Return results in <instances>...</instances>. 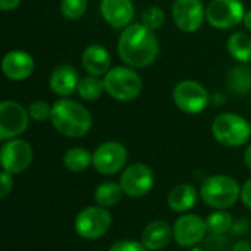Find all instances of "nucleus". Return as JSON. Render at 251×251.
<instances>
[{
	"label": "nucleus",
	"mask_w": 251,
	"mask_h": 251,
	"mask_svg": "<svg viewBox=\"0 0 251 251\" xmlns=\"http://www.w3.org/2000/svg\"><path fill=\"white\" fill-rule=\"evenodd\" d=\"M103 82L106 93L119 101H131L137 99L143 88L140 75L129 66H116L109 69Z\"/></svg>",
	"instance_id": "4"
},
{
	"label": "nucleus",
	"mask_w": 251,
	"mask_h": 251,
	"mask_svg": "<svg viewBox=\"0 0 251 251\" xmlns=\"http://www.w3.org/2000/svg\"><path fill=\"white\" fill-rule=\"evenodd\" d=\"M63 165L68 171L74 174L84 172L93 165V154L82 147H72L63 156Z\"/></svg>",
	"instance_id": "22"
},
{
	"label": "nucleus",
	"mask_w": 251,
	"mask_h": 251,
	"mask_svg": "<svg viewBox=\"0 0 251 251\" xmlns=\"http://www.w3.org/2000/svg\"><path fill=\"white\" fill-rule=\"evenodd\" d=\"M118 54L129 68H146L159 54V40L143 24L129 25L118 40Z\"/></svg>",
	"instance_id": "1"
},
{
	"label": "nucleus",
	"mask_w": 251,
	"mask_h": 251,
	"mask_svg": "<svg viewBox=\"0 0 251 251\" xmlns=\"http://www.w3.org/2000/svg\"><path fill=\"white\" fill-rule=\"evenodd\" d=\"M209 232L206 221L197 215H182L174 225V240L181 247H196Z\"/></svg>",
	"instance_id": "14"
},
{
	"label": "nucleus",
	"mask_w": 251,
	"mask_h": 251,
	"mask_svg": "<svg viewBox=\"0 0 251 251\" xmlns=\"http://www.w3.org/2000/svg\"><path fill=\"white\" fill-rule=\"evenodd\" d=\"M165 12L159 7V6H150L143 12L141 16V24L144 26H147L151 31H156L159 28L163 26L165 24Z\"/></svg>",
	"instance_id": "28"
},
{
	"label": "nucleus",
	"mask_w": 251,
	"mask_h": 251,
	"mask_svg": "<svg viewBox=\"0 0 251 251\" xmlns=\"http://www.w3.org/2000/svg\"><path fill=\"white\" fill-rule=\"evenodd\" d=\"M88 0H62L60 1V12L66 19L76 21L84 16L87 10Z\"/></svg>",
	"instance_id": "27"
},
{
	"label": "nucleus",
	"mask_w": 251,
	"mask_h": 251,
	"mask_svg": "<svg viewBox=\"0 0 251 251\" xmlns=\"http://www.w3.org/2000/svg\"><path fill=\"white\" fill-rule=\"evenodd\" d=\"M21 0H0V9L7 12V10H13L19 6Z\"/></svg>",
	"instance_id": "34"
},
{
	"label": "nucleus",
	"mask_w": 251,
	"mask_h": 251,
	"mask_svg": "<svg viewBox=\"0 0 251 251\" xmlns=\"http://www.w3.org/2000/svg\"><path fill=\"white\" fill-rule=\"evenodd\" d=\"M100 12L110 26L126 28L134 18V4L131 0H101Z\"/></svg>",
	"instance_id": "16"
},
{
	"label": "nucleus",
	"mask_w": 251,
	"mask_h": 251,
	"mask_svg": "<svg viewBox=\"0 0 251 251\" xmlns=\"http://www.w3.org/2000/svg\"><path fill=\"white\" fill-rule=\"evenodd\" d=\"M128 151L124 144L118 141H106L100 144L93 153V166L100 175H115L126 165Z\"/></svg>",
	"instance_id": "9"
},
{
	"label": "nucleus",
	"mask_w": 251,
	"mask_h": 251,
	"mask_svg": "<svg viewBox=\"0 0 251 251\" xmlns=\"http://www.w3.org/2000/svg\"><path fill=\"white\" fill-rule=\"evenodd\" d=\"M228 85L232 93L244 96L251 91V68L240 65L231 68L228 74Z\"/></svg>",
	"instance_id": "23"
},
{
	"label": "nucleus",
	"mask_w": 251,
	"mask_h": 251,
	"mask_svg": "<svg viewBox=\"0 0 251 251\" xmlns=\"http://www.w3.org/2000/svg\"><path fill=\"white\" fill-rule=\"evenodd\" d=\"M112 225V215L106 207L90 206L75 218V231L84 240H97L106 235Z\"/></svg>",
	"instance_id": "6"
},
{
	"label": "nucleus",
	"mask_w": 251,
	"mask_h": 251,
	"mask_svg": "<svg viewBox=\"0 0 251 251\" xmlns=\"http://www.w3.org/2000/svg\"><path fill=\"white\" fill-rule=\"evenodd\" d=\"M109 251H150L143 246V243H137L134 240H121L115 243Z\"/></svg>",
	"instance_id": "30"
},
{
	"label": "nucleus",
	"mask_w": 251,
	"mask_h": 251,
	"mask_svg": "<svg viewBox=\"0 0 251 251\" xmlns=\"http://www.w3.org/2000/svg\"><path fill=\"white\" fill-rule=\"evenodd\" d=\"M119 184L125 196L138 199L150 193L154 184V175L147 165L134 163L124 171Z\"/></svg>",
	"instance_id": "12"
},
{
	"label": "nucleus",
	"mask_w": 251,
	"mask_h": 251,
	"mask_svg": "<svg viewBox=\"0 0 251 251\" xmlns=\"http://www.w3.org/2000/svg\"><path fill=\"white\" fill-rule=\"evenodd\" d=\"M104 90H106L104 82L101 79H99V76H93V75L81 78L78 82V88H76L78 96L87 101H94V100L100 99L101 94L104 93Z\"/></svg>",
	"instance_id": "25"
},
{
	"label": "nucleus",
	"mask_w": 251,
	"mask_h": 251,
	"mask_svg": "<svg viewBox=\"0 0 251 251\" xmlns=\"http://www.w3.org/2000/svg\"><path fill=\"white\" fill-rule=\"evenodd\" d=\"M34 59L31 54L22 50H12L9 51L1 62V71L6 78L12 81H22L26 79L34 72Z\"/></svg>",
	"instance_id": "15"
},
{
	"label": "nucleus",
	"mask_w": 251,
	"mask_h": 251,
	"mask_svg": "<svg viewBox=\"0 0 251 251\" xmlns=\"http://www.w3.org/2000/svg\"><path fill=\"white\" fill-rule=\"evenodd\" d=\"M207 229L212 235H225L234 226L232 215L226 210H216L206 219Z\"/></svg>",
	"instance_id": "26"
},
{
	"label": "nucleus",
	"mask_w": 251,
	"mask_h": 251,
	"mask_svg": "<svg viewBox=\"0 0 251 251\" xmlns=\"http://www.w3.org/2000/svg\"><path fill=\"white\" fill-rule=\"evenodd\" d=\"M200 197L206 206L215 210H226L241 199V188L228 175H213L203 181Z\"/></svg>",
	"instance_id": "3"
},
{
	"label": "nucleus",
	"mask_w": 251,
	"mask_h": 251,
	"mask_svg": "<svg viewBox=\"0 0 251 251\" xmlns=\"http://www.w3.org/2000/svg\"><path fill=\"white\" fill-rule=\"evenodd\" d=\"M51 125L68 138H82L93 126V118L87 107L69 99H60L51 106Z\"/></svg>",
	"instance_id": "2"
},
{
	"label": "nucleus",
	"mask_w": 251,
	"mask_h": 251,
	"mask_svg": "<svg viewBox=\"0 0 251 251\" xmlns=\"http://www.w3.org/2000/svg\"><path fill=\"white\" fill-rule=\"evenodd\" d=\"M191 251H204V250H203L201 247H197V246H196V247H193V249H191Z\"/></svg>",
	"instance_id": "38"
},
{
	"label": "nucleus",
	"mask_w": 251,
	"mask_h": 251,
	"mask_svg": "<svg viewBox=\"0 0 251 251\" xmlns=\"http://www.w3.org/2000/svg\"><path fill=\"white\" fill-rule=\"evenodd\" d=\"M79 76L74 66L60 65L53 69L50 75V88L54 94L60 97L71 96L78 88Z\"/></svg>",
	"instance_id": "18"
},
{
	"label": "nucleus",
	"mask_w": 251,
	"mask_h": 251,
	"mask_svg": "<svg viewBox=\"0 0 251 251\" xmlns=\"http://www.w3.org/2000/svg\"><path fill=\"white\" fill-rule=\"evenodd\" d=\"M0 185H1V188H0V197L4 199V197H7V194H9V193L12 191V188H13V178H12V174L3 171V172H1V176H0Z\"/></svg>",
	"instance_id": "31"
},
{
	"label": "nucleus",
	"mask_w": 251,
	"mask_h": 251,
	"mask_svg": "<svg viewBox=\"0 0 251 251\" xmlns=\"http://www.w3.org/2000/svg\"><path fill=\"white\" fill-rule=\"evenodd\" d=\"M174 103L176 107L185 113H200L209 104V93L207 90L197 81L185 79L175 85L172 93Z\"/></svg>",
	"instance_id": "7"
},
{
	"label": "nucleus",
	"mask_w": 251,
	"mask_h": 251,
	"mask_svg": "<svg viewBox=\"0 0 251 251\" xmlns=\"http://www.w3.org/2000/svg\"><path fill=\"white\" fill-rule=\"evenodd\" d=\"M250 126H251V124H250Z\"/></svg>",
	"instance_id": "39"
},
{
	"label": "nucleus",
	"mask_w": 251,
	"mask_h": 251,
	"mask_svg": "<svg viewBox=\"0 0 251 251\" xmlns=\"http://www.w3.org/2000/svg\"><path fill=\"white\" fill-rule=\"evenodd\" d=\"M206 10L200 0H175L172 4V19L184 32H196L201 28Z\"/></svg>",
	"instance_id": "13"
},
{
	"label": "nucleus",
	"mask_w": 251,
	"mask_h": 251,
	"mask_svg": "<svg viewBox=\"0 0 251 251\" xmlns=\"http://www.w3.org/2000/svg\"><path fill=\"white\" fill-rule=\"evenodd\" d=\"M82 66L93 76L106 75L110 68V54L103 46L91 44L82 53Z\"/></svg>",
	"instance_id": "19"
},
{
	"label": "nucleus",
	"mask_w": 251,
	"mask_h": 251,
	"mask_svg": "<svg viewBox=\"0 0 251 251\" xmlns=\"http://www.w3.org/2000/svg\"><path fill=\"white\" fill-rule=\"evenodd\" d=\"M244 25H246V28L249 29V31H251V10H249V12H246V16H244Z\"/></svg>",
	"instance_id": "37"
},
{
	"label": "nucleus",
	"mask_w": 251,
	"mask_h": 251,
	"mask_svg": "<svg viewBox=\"0 0 251 251\" xmlns=\"http://www.w3.org/2000/svg\"><path fill=\"white\" fill-rule=\"evenodd\" d=\"M250 228V222L247 219H240V221H235L234 222V226H232V234L235 235H241V234H246Z\"/></svg>",
	"instance_id": "33"
},
{
	"label": "nucleus",
	"mask_w": 251,
	"mask_h": 251,
	"mask_svg": "<svg viewBox=\"0 0 251 251\" xmlns=\"http://www.w3.org/2000/svg\"><path fill=\"white\" fill-rule=\"evenodd\" d=\"M228 51L229 54L241 62L249 63L251 60V37L244 32H235L228 40Z\"/></svg>",
	"instance_id": "24"
},
{
	"label": "nucleus",
	"mask_w": 251,
	"mask_h": 251,
	"mask_svg": "<svg viewBox=\"0 0 251 251\" xmlns=\"http://www.w3.org/2000/svg\"><path fill=\"white\" fill-rule=\"evenodd\" d=\"M241 201L244 203V206L247 209L251 210V178H249L244 182V185L241 188Z\"/></svg>",
	"instance_id": "32"
},
{
	"label": "nucleus",
	"mask_w": 251,
	"mask_h": 251,
	"mask_svg": "<svg viewBox=\"0 0 251 251\" xmlns=\"http://www.w3.org/2000/svg\"><path fill=\"white\" fill-rule=\"evenodd\" d=\"M28 113L31 119L37 122H44L51 116V106L44 100H35L29 104Z\"/></svg>",
	"instance_id": "29"
},
{
	"label": "nucleus",
	"mask_w": 251,
	"mask_h": 251,
	"mask_svg": "<svg viewBox=\"0 0 251 251\" xmlns=\"http://www.w3.org/2000/svg\"><path fill=\"white\" fill-rule=\"evenodd\" d=\"M32 157H34L32 147L21 138H13L6 141L0 151L1 168L3 171L12 175H19L25 172L32 163Z\"/></svg>",
	"instance_id": "11"
},
{
	"label": "nucleus",
	"mask_w": 251,
	"mask_h": 251,
	"mask_svg": "<svg viewBox=\"0 0 251 251\" xmlns=\"http://www.w3.org/2000/svg\"><path fill=\"white\" fill-rule=\"evenodd\" d=\"M246 10L241 0H212L206 9L207 22L218 29H229L244 21Z\"/></svg>",
	"instance_id": "8"
},
{
	"label": "nucleus",
	"mask_w": 251,
	"mask_h": 251,
	"mask_svg": "<svg viewBox=\"0 0 251 251\" xmlns=\"http://www.w3.org/2000/svg\"><path fill=\"white\" fill-rule=\"evenodd\" d=\"M122 196H124V191H122L121 184L115 181H106L96 188L94 201L97 203V206L107 209V207L116 206L121 201Z\"/></svg>",
	"instance_id": "21"
},
{
	"label": "nucleus",
	"mask_w": 251,
	"mask_h": 251,
	"mask_svg": "<svg viewBox=\"0 0 251 251\" xmlns=\"http://www.w3.org/2000/svg\"><path fill=\"white\" fill-rule=\"evenodd\" d=\"M244 163H246V166L251 171V146H249L246 149V151H244Z\"/></svg>",
	"instance_id": "36"
},
{
	"label": "nucleus",
	"mask_w": 251,
	"mask_h": 251,
	"mask_svg": "<svg viewBox=\"0 0 251 251\" xmlns=\"http://www.w3.org/2000/svg\"><path fill=\"white\" fill-rule=\"evenodd\" d=\"M29 113L16 101L4 100L0 103V140L7 141L24 134L28 128Z\"/></svg>",
	"instance_id": "10"
},
{
	"label": "nucleus",
	"mask_w": 251,
	"mask_h": 251,
	"mask_svg": "<svg viewBox=\"0 0 251 251\" xmlns=\"http://www.w3.org/2000/svg\"><path fill=\"white\" fill-rule=\"evenodd\" d=\"M199 199V193L191 184H179L171 190L168 194V204L174 212L185 213L191 210Z\"/></svg>",
	"instance_id": "20"
},
{
	"label": "nucleus",
	"mask_w": 251,
	"mask_h": 251,
	"mask_svg": "<svg viewBox=\"0 0 251 251\" xmlns=\"http://www.w3.org/2000/svg\"><path fill=\"white\" fill-rule=\"evenodd\" d=\"M174 238V228L165 221L150 222L141 234V243L150 251L163 250Z\"/></svg>",
	"instance_id": "17"
},
{
	"label": "nucleus",
	"mask_w": 251,
	"mask_h": 251,
	"mask_svg": "<svg viewBox=\"0 0 251 251\" xmlns=\"http://www.w3.org/2000/svg\"><path fill=\"white\" fill-rule=\"evenodd\" d=\"M212 134L218 143L226 147H240L249 141L251 135V126L240 115L222 113L213 121Z\"/></svg>",
	"instance_id": "5"
},
{
	"label": "nucleus",
	"mask_w": 251,
	"mask_h": 251,
	"mask_svg": "<svg viewBox=\"0 0 251 251\" xmlns=\"http://www.w3.org/2000/svg\"><path fill=\"white\" fill-rule=\"evenodd\" d=\"M232 251H251V243L250 241H238L235 246H234V249Z\"/></svg>",
	"instance_id": "35"
}]
</instances>
